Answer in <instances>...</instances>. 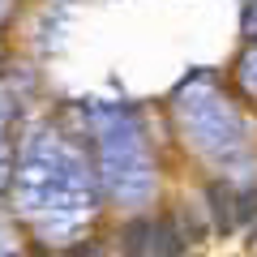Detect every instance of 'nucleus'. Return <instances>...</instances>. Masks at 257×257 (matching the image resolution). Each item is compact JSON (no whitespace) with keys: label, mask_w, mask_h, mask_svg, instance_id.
I'll return each instance as SVG.
<instances>
[{"label":"nucleus","mask_w":257,"mask_h":257,"mask_svg":"<svg viewBox=\"0 0 257 257\" xmlns=\"http://www.w3.org/2000/svg\"><path fill=\"white\" fill-rule=\"evenodd\" d=\"M206 197H210V210H214V227L231 231V223H236V214H231V189H223L214 180V184H206Z\"/></svg>","instance_id":"nucleus-2"},{"label":"nucleus","mask_w":257,"mask_h":257,"mask_svg":"<svg viewBox=\"0 0 257 257\" xmlns=\"http://www.w3.org/2000/svg\"><path fill=\"white\" fill-rule=\"evenodd\" d=\"M146 240H155V223H150V219L124 223V231H120V248H124V257H146Z\"/></svg>","instance_id":"nucleus-1"}]
</instances>
